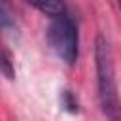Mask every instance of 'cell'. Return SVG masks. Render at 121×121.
Here are the masks:
<instances>
[{
    "instance_id": "cell-6",
    "label": "cell",
    "mask_w": 121,
    "mask_h": 121,
    "mask_svg": "<svg viewBox=\"0 0 121 121\" xmlns=\"http://www.w3.org/2000/svg\"><path fill=\"white\" fill-rule=\"evenodd\" d=\"M60 106H62V110H66V112H70V113H78V112H79V104H78L76 96H74L68 89H64V91L60 93Z\"/></svg>"
},
{
    "instance_id": "cell-2",
    "label": "cell",
    "mask_w": 121,
    "mask_h": 121,
    "mask_svg": "<svg viewBox=\"0 0 121 121\" xmlns=\"http://www.w3.org/2000/svg\"><path fill=\"white\" fill-rule=\"evenodd\" d=\"M45 38H47L51 51L62 62L74 64L78 60L79 34H78V25L68 11L49 21L47 30H45Z\"/></svg>"
},
{
    "instance_id": "cell-1",
    "label": "cell",
    "mask_w": 121,
    "mask_h": 121,
    "mask_svg": "<svg viewBox=\"0 0 121 121\" xmlns=\"http://www.w3.org/2000/svg\"><path fill=\"white\" fill-rule=\"evenodd\" d=\"M95 68H96V95L100 110L110 121H121V96L115 79L113 53L110 40L104 34H98L95 42Z\"/></svg>"
},
{
    "instance_id": "cell-3",
    "label": "cell",
    "mask_w": 121,
    "mask_h": 121,
    "mask_svg": "<svg viewBox=\"0 0 121 121\" xmlns=\"http://www.w3.org/2000/svg\"><path fill=\"white\" fill-rule=\"evenodd\" d=\"M0 32L9 36H17L19 32V23L11 0H0Z\"/></svg>"
},
{
    "instance_id": "cell-5",
    "label": "cell",
    "mask_w": 121,
    "mask_h": 121,
    "mask_svg": "<svg viewBox=\"0 0 121 121\" xmlns=\"http://www.w3.org/2000/svg\"><path fill=\"white\" fill-rule=\"evenodd\" d=\"M0 74L8 79L15 78V66H13V57L11 51L6 47V43L0 40Z\"/></svg>"
},
{
    "instance_id": "cell-4",
    "label": "cell",
    "mask_w": 121,
    "mask_h": 121,
    "mask_svg": "<svg viewBox=\"0 0 121 121\" xmlns=\"http://www.w3.org/2000/svg\"><path fill=\"white\" fill-rule=\"evenodd\" d=\"M25 4L32 6L34 9H38L40 13L47 15L49 19H55L62 13H66V2L64 0H23Z\"/></svg>"
},
{
    "instance_id": "cell-7",
    "label": "cell",
    "mask_w": 121,
    "mask_h": 121,
    "mask_svg": "<svg viewBox=\"0 0 121 121\" xmlns=\"http://www.w3.org/2000/svg\"><path fill=\"white\" fill-rule=\"evenodd\" d=\"M117 6H119V9H121V0H117Z\"/></svg>"
}]
</instances>
